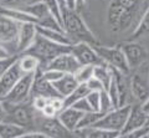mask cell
I'll use <instances>...</instances> for the list:
<instances>
[{"label": "cell", "mask_w": 149, "mask_h": 138, "mask_svg": "<svg viewBox=\"0 0 149 138\" xmlns=\"http://www.w3.org/2000/svg\"><path fill=\"white\" fill-rule=\"evenodd\" d=\"M60 5L62 17V29L71 41L74 43H88L91 45H97V40L92 30L87 26L86 21L80 15L78 10H71L66 5L65 0H57Z\"/></svg>", "instance_id": "obj_1"}, {"label": "cell", "mask_w": 149, "mask_h": 138, "mask_svg": "<svg viewBox=\"0 0 149 138\" xmlns=\"http://www.w3.org/2000/svg\"><path fill=\"white\" fill-rule=\"evenodd\" d=\"M70 50H71V46L54 43V41H50L44 36L37 34L34 43L22 54H29L35 56L40 61V68H44L51 60H54L55 57L62 54L70 52Z\"/></svg>", "instance_id": "obj_2"}, {"label": "cell", "mask_w": 149, "mask_h": 138, "mask_svg": "<svg viewBox=\"0 0 149 138\" xmlns=\"http://www.w3.org/2000/svg\"><path fill=\"white\" fill-rule=\"evenodd\" d=\"M3 105L5 108L4 121L15 123L26 131H36V111L31 100L22 103H6L3 101Z\"/></svg>", "instance_id": "obj_3"}, {"label": "cell", "mask_w": 149, "mask_h": 138, "mask_svg": "<svg viewBox=\"0 0 149 138\" xmlns=\"http://www.w3.org/2000/svg\"><path fill=\"white\" fill-rule=\"evenodd\" d=\"M93 49L97 52V55L102 59L107 66L113 67L116 70L129 75L130 68L127 63V60L124 57V54L120 49V45L114 46H103V45H93Z\"/></svg>", "instance_id": "obj_4"}, {"label": "cell", "mask_w": 149, "mask_h": 138, "mask_svg": "<svg viewBox=\"0 0 149 138\" xmlns=\"http://www.w3.org/2000/svg\"><path fill=\"white\" fill-rule=\"evenodd\" d=\"M129 109H130V103L111 109L109 112L103 113V116L100 118V121L93 127L103 128V130H108L118 133L122 132L125 126V122H127Z\"/></svg>", "instance_id": "obj_5"}, {"label": "cell", "mask_w": 149, "mask_h": 138, "mask_svg": "<svg viewBox=\"0 0 149 138\" xmlns=\"http://www.w3.org/2000/svg\"><path fill=\"white\" fill-rule=\"evenodd\" d=\"M36 131L41 132L46 138H80L77 132H71L56 117L36 119Z\"/></svg>", "instance_id": "obj_6"}, {"label": "cell", "mask_w": 149, "mask_h": 138, "mask_svg": "<svg viewBox=\"0 0 149 138\" xmlns=\"http://www.w3.org/2000/svg\"><path fill=\"white\" fill-rule=\"evenodd\" d=\"M34 82V73H25L16 82V85L9 91L1 100L6 103H22L31 98V87Z\"/></svg>", "instance_id": "obj_7"}, {"label": "cell", "mask_w": 149, "mask_h": 138, "mask_svg": "<svg viewBox=\"0 0 149 138\" xmlns=\"http://www.w3.org/2000/svg\"><path fill=\"white\" fill-rule=\"evenodd\" d=\"M70 52L73 55V57L77 60L81 66H98V65H104L102 59L97 55V52L93 49V45L88 43H74L71 45V50Z\"/></svg>", "instance_id": "obj_8"}, {"label": "cell", "mask_w": 149, "mask_h": 138, "mask_svg": "<svg viewBox=\"0 0 149 138\" xmlns=\"http://www.w3.org/2000/svg\"><path fill=\"white\" fill-rule=\"evenodd\" d=\"M120 49L124 54V57L127 60L130 71L139 68L146 61L147 50L144 49L142 44L137 43V41H125L124 44H120Z\"/></svg>", "instance_id": "obj_9"}, {"label": "cell", "mask_w": 149, "mask_h": 138, "mask_svg": "<svg viewBox=\"0 0 149 138\" xmlns=\"http://www.w3.org/2000/svg\"><path fill=\"white\" fill-rule=\"evenodd\" d=\"M19 26H20V24H17L16 21L10 20L6 16L0 15V45H3L6 50L8 46H13L14 50H15V54H16V39L19 33Z\"/></svg>", "instance_id": "obj_10"}, {"label": "cell", "mask_w": 149, "mask_h": 138, "mask_svg": "<svg viewBox=\"0 0 149 138\" xmlns=\"http://www.w3.org/2000/svg\"><path fill=\"white\" fill-rule=\"evenodd\" d=\"M37 35L36 24L35 22H24L19 26V33L16 39V54L17 56L25 52L27 49L34 43V40Z\"/></svg>", "instance_id": "obj_11"}, {"label": "cell", "mask_w": 149, "mask_h": 138, "mask_svg": "<svg viewBox=\"0 0 149 138\" xmlns=\"http://www.w3.org/2000/svg\"><path fill=\"white\" fill-rule=\"evenodd\" d=\"M130 93L136 100V103H143L149 98V77H144L142 73L136 72L129 79Z\"/></svg>", "instance_id": "obj_12"}, {"label": "cell", "mask_w": 149, "mask_h": 138, "mask_svg": "<svg viewBox=\"0 0 149 138\" xmlns=\"http://www.w3.org/2000/svg\"><path fill=\"white\" fill-rule=\"evenodd\" d=\"M80 66L81 65L78 63L77 60L73 57V55L71 52H66V54H62V55H60V56L55 57L54 60H51L44 68H54V70H57L62 73L74 75L76 71L80 68Z\"/></svg>", "instance_id": "obj_13"}, {"label": "cell", "mask_w": 149, "mask_h": 138, "mask_svg": "<svg viewBox=\"0 0 149 138\" xmlns=\"http://www.w3.org/2000/svg\"><path fill=\"white\" fill-rule=\"evenodd\" d=\"M34 96H42V97L47 100L55 98V97H61L57 93V91L55 90L52 84L42 77L41 68H39L34 73V82H32V87H31V97H34Z\"/></svg>", "instance_id": "obj_14"}, {"label": "cell", "mask_w": 149, "mask_h": 138, "mask_svg": "<svg viewBox=\"0 0 149 138\" xmlns=\"http://www.w3.org/2000/svg\"><path fill=\"white\" fill-rule=\"evenodd\" d=\"M22 75H25V73L20 70L17 60H16L6 70V72L1 76V79H0V98L5 97L9 93V91H10L13 87L16 85V82L22 77Z\"/></svg>", "instance_id": "obj_15"}, {"label": "cell", "mask_w": 149, "mask_h": 138, "mask_svg": "<svg viewBox=\"0 0 149 138\" xmlns=\"http://www.w3.org/2000/svg\"><path fill=\"white\" fill-rule=\"evenodd\" d=\"M147 123H148V113L144 112V109L142 108V105L141 103L130 105L128 118L123 131H132V130L147 127Z\"/></svg>", "instance_id": "obj_16"}, {"label": "cell", "mask_w": 149, "mask_h": 138, "mask_svg": "<svg viewBox=\"0 0 149 138\" xmlns=\"http://www.w3.org/2000/svg\"><path fill=\"white\" fill-rule=\"evenodd\" d=\"M83 116V112L73 107H65L61 112L57 114L60 122L71 132H77V126L80 123V119Z\"/></svg>", "instance_id": "obj_17"}, {"label": "cell", "mask_w": 149, "mask_h": 138, "mask_svg": "<svg viewBox=\"0 0 149 138\" xmlns=\"http://www.w3.org/2000/svg\"><path fill=\"white\" fill-rule=\"evenodd\" d=\"M0 15L6 16L10 20L16 21L17 24H24V22H37L34 16H31L29 13H26L24 9L20 8H8L0 5Z\"/></svg>", "instance_id": "obj_18"}, {"label": "cell", "mask_w": 149, "mask_h": 138, "mask_svg": "<svg viewBox=\"0 0 149 138\" xmlns=\"http://www.w3.org/2000/svg\"><path fill=\"white\" fill-rule=\"evenodd\" d=\"M77 85H78V82L76 80V77L73 75H70V73H65L60 80L52 82V86L55 87V90L57 91V93L62 98H65L66 96L71 93L77 87Z\"/></svg>", "instance_id": "obj_19"}, {"label": "cell", "mask_w": 149, "mask_h": 138, "mask_svg": "<svg viewBox=\"0 0 149 138\" xmlns=\"http://www.w3.org/2000/svg\"><path fill=\"white\" fill-rule=\"evenodd\" d=\"M36 31L37 34L44 36L50 41H54V43L57 44H62V45H68L71 46L73 43L71 41V39L65 34V31H57V30H51V29H45V27H40L36 25Z\"/></svg>", "instance_id": "obj_20"}, {"label": "cell", "mask_w": 149, "mask_h": 138, "mask_svg": "<svg viewBox=\"0 0 149 138\" xmlns=\"http://www.w3.org/2000/svg\"><path fill=\"white\" fill-rule=\"evenodd\" d=\"M17 63L24 73H35L40 68V61L29 54H21L17 56Z\"/></svg>", "instance_id": "obj_21"}, {"label": "cell", "mask_w": 149, "mask_h": 138, "mask_svg": "<svg viewBox=\"0 0 149 138\" xmlns=\"http://www.w3.org/2000/svg\"><path fill=\"white\" fill-rule=\"evenodd\" d=\"M109 1L114 3L116 5L123 8L125 10L136 13L141 16L144 13V10H146V8L149 5V4L146 5V0H109Z\"/></svg>", "instance_id": "obj_22"}, {"label": "cell", "mask_w": 149, "mask_h": 138, "mask_svg": "<svg viewBox=\"0 0 149 138\" xmlns=\"http://www.w3.org/2000/svg\"><path fill=\"white\" fill-rule=\"evenodd\" d=\"M25 132V128L17 126L15 123L8 121H3L0 123V138H17Z\"/></svg>", "instance_id": "obj_23"}, {"label": "cell", "mask_w": 149, "mask_h": 138, "mask_svg": "<svg viewBox=\"0 0 149 138\" xmlns=\"http://www.w3.org/2000/svg\"><path fill=\"white\" fill-rule=\"evenodd\" d=\"M146 35H149V5L146 8V10L142 14L136 30H134V33L130 35V38L127 41H132L134 39L142 38V36H146Z\"/></svg>", "instance_id": "obj_24"}, {"label": "cell", "mask_w": 149, "mask_h": 138, "mask_svg": "<svg viewBox=\"0 0 149 138\" xmlns=\"http://www.w3.org/2000/svg\"><path fill=\"white\" fill-rule=\"evenodd\" d=\"M88 92H90V90H88L86 84H78L76 89H74L68 96H66V97L63 98L65 107H71V106L73 103H76L77 101L85 98L88 95Z\"/></svg>", "instance_id": "obj_25"}, {"label": "cell", "mask_w": 149, "mask_h": 138, "mask_svg": "<svg viewBox=\"0 0 149 138\" xmlns=\"http://www.w3.org/2000/svg\"><path fill=\"white\" fill-rule=\"evenodd\" d=\"M103 116V113L100 111H88L83 113L82 118L80 119V123L77 126V132L87 130V128H91L96 125L97 122L100 121V118Z\"/></svg>", "instance_id": "obj_26"}, {"label": "cell", "mask_w": 149, "mask_h": 138, "mask_svg": "<svg viewBox=\"0 0 149 138\" xmlns=\"http://www.w3.org/2000/svg\"><path fill=\"white\" fill-rule=\"evenodd\" d=\"M93 77H96L102 85H103L104 90L108 89V86L112 81V71L111 67L104 65H98L93 67Z\"/></svg>", "instance_id": "obj_27"}, {"label": "cell", "mask_w": 149, "mask_h": 138, "mask_svg": "<svg viewBox=\"0 0 149 138\" xmlns=\"http://www.w3.org/2000/svg\"><path fill=\"white\" fill-rule=\"evenodd\" d=\"M77 133H83L82 138H116L118 136V132L103 130V128H97V127L87 128V130L80 131Z\"/></svg>", "instance_id": "obj_28"}, {"label": "cell", "mask_w": 149, "mask_h": 138, "mask_svg": "<svg viewBox=\"0 0 149 138\" xmlns=\"http://www.w3.org/2000/svg\"><path fill=\"white\" fill-rule=\"evenodd\" d=\"M22 9H24L26 13H29L31 16H34L37 21H39L40 19H42V17H45L49 14V9H47L46 4L42 1V0L36 1V3H32V4H30V5H27V6L22 8Z\"/></svg>", "instance_id": "obj_29"}, {"label": "cell", "mask_w": 149, "mask_h": 138, "mask_svg": "<svg viewBox=\"0 0 149 138\" xmlns=\"http://www.w3.org/2000/svg\"><path fill=\"white\" fill-rule=\"evenodd\" d=\"M93 67L95 66H90V65H86V66H80V68L76 71L74 73V77L78 84H86V82L92 79L93 77Z\"/></svg>", "instance_id": "obj_30"}, {"label": "cell", "mask_w": 149, "mask_h": 138, "mask_svg": "<svg viewBox=\"0 0 149 138\" xmlns=\"http://www.w3.org/2000/svg\"><path fill=\"white\" fill-rule=\"evenodd\" d=\"M148 131H149L148 126L143 127V128H138V130L123 131V132H119L116 138H143V137L148 136Z\"/></svg>", "instance_id": "obj_31"}, {"label": "cell", "mask_w": 149, "mask_h": 138, "mask_svg": "<svg viewBox=\"0 0 149 138\" xmlns=\"http://www.w3.org/2000/svg\"><path fill=\"white\" fill-rule=\"evenodd\" d=\"M46 4V6L49 9V13L52 15L60 24L62 25V17H61V11H60V5L57 0H42Z\"/></svg>", "instance_id": "obj_32"}, {"label": "cell", "mask_w": 149, "mask_h": 138, "mask_svg": "<svg viewBox=\"0 0 149 138\" xmlns=\"http://www.w3.org/2000/svg\"><path fill=\"white\" fill-rule=\"evenodd\" d=\"M113 105H112V101L109 98L107 91L103 90L100 92V112L102 113H107L109 112L111 109H113Z\"/></svg>", "instance_id": "obj_33"}, {"label": "cell", "mask_w": 149, "mask_h": 138, "mask_svg": "<svg viewBox=\"0 0 149 138\" xmlns=\"http://www.w3.org/2000/svg\"><path fill=\"white\" fill-rule=\"evenodd\" d=\"M40 1V0H0V5L8 8H25L32 3Z\"/></svg>", "instance_id": "obj_34"}, {"label": "cell", "mask_w": 149, "mask_h": 138, "mask_svg": "<svg viewBox=\"0 0 149 138\" xmlns=\"http://www.w3.org/2000/svg\"><path fill=\"white\" fill-rule=\"evenodd\" d=\"M41 73H42V77L45 80H47L49 82H55V81H57V80H60L61 77L65 75V73H62V72H60V71H57V70H54V68H41Z\"/></svg>", "instance_id": "obj_35"}, {"label": "cell", "mask_w": 149, "mask_h": 138, "mask_svg": "<svg viewBox=\"0 0 149 138\" xmlns=\"http://www.w3.org/2000/svg\"><path fill=\"white\" fill-rule=\"evenodd\" d=\"M86 100L93 111H100V92L90 91L86 96Z\"/></svg>", "instance_id": "obj_36"}, {"label": "cell", "mask_w": 149, "mask_h": 138, "mask_svg": "<svg viewBox=\"0 0 149 138\" xmlns=\"http://www.w3.org/2000/svg\"><path fill=\"white\" fill-rule=\"evenodd\" d=\"M16 60H17V55H13V56H9L6 59L0 60V79H1V76L6 72V70L16 61Z\"/></svg>", "instance_id": "obj_37"}, {"label": "cell", "mask_w": 149, "mask_h": 138, "mask_svg": "<svg viewBox=\"0 0 149 138\" xmlns=\"http://www.w3.org/2000/svg\"><path fill=\"white\" fill-rule=\"evenodd\" d=\"M30 100H31L32 107L35 108L36 112H41L42 111V108L49 103V100L42 97V96H34V97H31Z\"/></svg>", "instance_id": "obj_38"}, {"label": "cell", "mask_w": 149, "mask_h": 138, "mask_svg": "<svg viewBox=\"0 0 149 138\" xmlns=\"http://www.w3.org/2000/svg\"><path fill=\"white\" fill-rule=\"evenodd\" d=\"M86 86L88 87V90L90 91H96V92H101L104 90L103 85L101 84V82L96 79V77H92V79H90L87 82H86Z\"/></svg>", "instance_id": "obj_39"}, {"label": "cell", "mask_w": 149, "mask_h": 138, "mask_svg": "<svg viewBox=\"0 0 149 138\" xmlns=\"http://www.w3.org/2000/svg\"><path fill=\"white\" fill-rule=\"evenodd\" d=\"M71 107H73V108H76V109H78V111H81V112H88V111H93V109L91 108V106H90V103L87 102V100H86V97L85 98H82V100H80V101H77L76 103H73Z\"/></svg>", "instance_id": "obj_40"}, {"label": "cell", "mask_w": 149, "mask_h": 138, "mask_svg": "<svg viewBox=\"0 0 149 138\" xmlns=\"http://www.w3.org/2000/svg\"><path fill=\"white\" fill-rule=\"evenodd\" d=\"M49 102H50V105L56 109L57 114L65 108V103H63V98H62V97H55V98H51V100H49Z\"/></svg>", "instance_id": "obj_41"}, {"label": "cell", "mask_w": 149, "mask_h": 138, "mask_svg": "<svg viewBox=\"0 0 149 138\" xmlns=\"http://www.w3.org/2000/svg\"><path fill=\"white\" fill-rule=\"evenodd\" d=\"M42 117H46V118H51V117H56L57 116V112H56V109L52 107V106L50 105V102L45 106L42 108V111L39 112Z\"/></svg>", "instance_id": "obj_42"}, {"label": "cell", "mask_w": 149, "mask_h": 138, "mask_svg": "<svg viewBox=\"0 0 149 138\" xmlns=\"http://www.w3.org/2000/svg\"><path fill=\"white\" fill-rule=\"evenodd\" d=\"M17 138H46V137L39 131H26L25 133H22V135L19 136Z\"/></svg>", "instance_id": "obj_43"}, {"label": "cell", "mask_w": 149, "mask_h": 138, "mask_svg": "<svg viewBox=\"0 0 149 138\" xmlns=\"http://www.w3.org/2000/svg\"><path fill=\"white\" fill-rule=\"evenodd\" d=\"M9 56H13V55L9 54V51L5 47H4L3 45H0V60H1V59H6Z\"/></svg>", "instance_id": "obj_44"}, {"label": "cell", "mask_w": 149, "mask_h": 138, "mask_svg": "<svg viewBox=\"0 0 149 138\" xmlns=\"http://www.w3.org/2000/svg\"><path fill=\"white\" fill-rule=\"evenodd\" d=\"M4 119H5V108H4V105H3V100L0 98V123Z\"/></svg>", "instance_id": "obj_45"}, {"label": "cell", "mask_w": 149, "mask_h": 138, "mask_svg": "<svg viewBox=\"0 0 149 138\" xmlns=\"http://www.w3.org/2000/svg\"><path fill=\"white\" fill-rule=\"evenodd\" d=\"M65 1H66V5L68 9L76 10V0H65Z\"/></svg>", "instance_id": "obj_46"}, {"label": "cell", "mask_w": 149, "mask_h": 138, "mask_svg": "<svg viewBox=\"0 0 149 138\" xmlns=\"http://www.w3.org/2000/svg\"><path fill=\"white\" fill-rule=\"evenodd\" d=\"M86 4V0H76V10H80Z\"/></svg>", "instance_id": "obj_47"}, {"label": "cell", "mask_w": 149, "mask_h": 138, "mask_svg": "<svg viewBox=\"0 0 149 138\" xmlns=\"http://www.w3.org/2000/svg\"><path fill=\"white\" fill-rule=\"evenodd\" d=\"M142 108L144 109V112H147V113L149 114V98L146 101V102L142 103Z\"/></svg>", "instance_id": "obj_48"}, {"label": "cell", "mask_w": 149, "mask_h": 138, "mask_svg": "<svg viewBox=\"0 0 149 138\" xmlns=\"http://www.w3.org/2000/svg\"><path fill=\"white\" fill-rule=\"evenodd\" d=\"M147 126H149V114H148V123H147Z\"/></svg>", "instance_id": "obj_49"}, {"label": "cell", "mask_w": 149, "mask_h": 138, "mask_svg": "<svg viewBox=\"0 0 149 138\" xmlns=\"http://www.w3.org/2000/svg\"><path fill=\"white\" fill-rule=\"evenodd\" d=\"M148 128H149V126H148ZM148 137H149V131H148Z\"/></svg>", "instance_id": "obj_50"}, {"label": "cell", "mask_w": 149, "mask_h": 138, "mask_svg": "<svg viewBox=\"0 0 149 138\" xmlns=\"http://www.w3.org/2000/svg\"><path fill=\"white\" fill-rule=\"evenodd\" d=\"M143 138H149V137H148V136H146V137H143Z\"/></svg>", "instance_id": "obj_51"}, {"label": "cell", "mask_w": 149, "mask_h": 138, "mask_svg": "<svg viewBox=\"0 0 149 138\" xmlns=\"http://www.w3.org/2000/svg\"><path fill=\"white\" fill-rule=\"evenodd\" d=\"M148 77H149V71H148Z\"/></svg>", "instance_id": "obj_52"}]
</instances>
